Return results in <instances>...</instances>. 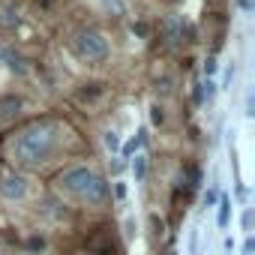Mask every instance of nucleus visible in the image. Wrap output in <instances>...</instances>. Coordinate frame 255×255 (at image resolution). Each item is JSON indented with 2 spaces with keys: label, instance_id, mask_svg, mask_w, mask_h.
<instances>
[{
  "label": "nucleus",
  "instance_id": "obj_1",
  "mask_svg": "<svg viewBox=\"0 0 255 255\" xmlns=\"http://www.w3.org/2000/svg\"><path fill=\"white\" fill-rule=\"evenodd\" d=\"M54 144H57V126L48 123V120H36V123L24 126V129L12 138L9 156H12V162L27 165V168L30 165H42L51 156Z\"/></svg>",
  "mask_w": 255,
  "mask_h": 255
},
{
  "label": "nucleus",
  "instance_id": "obj_2",
  "mask_svg": "<svg viewBox=\"0 0 255 255\" xmlns=\"http://www.w3.org/2000/svg\"><path fill=\"white\" fill-rule=\"evenodd\" d=\"M57 189L66 192V195H72V198H78V201H84V204H93V207H99V204L108 201V183L96 171H90L84 165L66 168L57 177Z\"/></svg>",
  "mask_w": 255,
  "mask_h": 255
},
{
  "label": "nucleus",
  "instance_id": "obj_3",
  "mask_svg": "<svg viewBox=\"0 0 255 255\" xmlns=\"http://www.w3.org/2000/svg\"><path fill=\"white\" fill-rule=\"evenodd\" d=\"M72 51H75V57H81L87 63H96L108 54V39L99 30H78L72 36Z\"/></svg>",
  "mask_w": 255,
  "mask_h": 255
},
{
  "label": "nucleus",
  "instance_id": "obj_4",
  "mask_svg": "<svg viewBox=\"0 0 255 255\" xmlns=\"http://www.w3.org/2000/svg\"><path fill=\"white\" fill-rule=\"evenodd\" d=\"M0 195H3L6 201H21L27 195V180L21 174H6L3 180H0Z\"/></svg>",
  "mask_w": 255,
  "mask_h": 255
},
{
  "label": "nucleus",
  "instance_id": "obj_5",
  "mask_svg": "<svg viewBox=\"0 0 255 255\" xmlns=\"http://www.w3.org/2000/svg\"><path fill=\"white\" fill-rule=\"evenodd\" d=\"M21 111V99L18 96H0V126H6L18 117Z\"/></svg>",
  "mask_w": 255,
  "mask_h": 255
},
{
  "label": "nucleus",
  "instance_id": "obj_6",
  "mask_svg": "<svg viewBox=\"0 0 255 255\" xmlns=\"http://www.w3.org/2000/svg\"><path fill=\"white\" fill-rule=\"evenodd\" d=\"M183 33H186V27H183L180 18H165L162 21V36H165L168 45H180L183 42Z\"/></svg>",
  "mask_w": 255,
  "mask_h": 255
},
{
  "label": "nucleus",
  "instance_id": "obj_7",
  "mask_svg": "<svg viewBox=\"0 0 255 255\" xmlns=\"http://www.w3.org/2000/svg\"><path fill=\"white\" fill-rule=\"evenodd\" d=\"M144 141H147V132L141 129V132H135V138H129L126 144H120V153H123V156H135V153L144 147Z\"/></svg>",
  "mask_w": 255,
  "mask_h": 255
},
{
  "label": "nucleus",
  "instance_id": "obj_8",
  "mask_svg": "<svg viewBox=\"0 0 255 255\" xmlns=\"http://www.w3.org/2000/svg\"><path fill=\"white\" fill-rule=\"evenodd\" d=\"M219 213H216V225L219 228H228V219H231V198L228 195H219Z\"/></svg>",
  "mask_w": 255,
  "mask_h": 255
},
{
  "label": "nucleus",
  "instance_id": "obj_9",
  "mask_svg": "<svg viewBox=\"0 0 255 255\" xmlns=\"http://www.w3.org/2000/svg\"><path fill=\"white\" fill-rule=\"evenodd\" d=\"M132 174H135V180H144V177H147V156H144V153H135Z\"/></svg>",
  "mask_w": 255,
  "mask_h": 255
},
{
  "label": "nucleus",
  "instance_id": "obj_10",
  "mask_svg": "<svg viewBox=\"0 0 255 255\" xmlns=\"http://www.w3.org/2000/svg\"><path fill=\"white\" fill-rule=\"evenodd\" d=\"M102 144H105V150L117 153V150H120V135H117V132H105V135H102Z\"/></svg>",
  "mask_w": 255,
  "mask_h": 255
},
{
  "label": "nucleus",
  "instance_id": "obj_11",
  "mask_svg": "<svg viewBox=\"0 0 255 255\" xmlns=\"http://www.w3.org/2000/svg\"><path fill=\"white\" fill-rule=\"evenodd\" d=\"M150 120H153V126H159V123L165 120V114H162V108H159V105H153V108H150Z\"/></svg>",
  "mask_w": 255,
  "mask_h": 255
},
{
  "label": "nucleus",
  "instance_id": "obj_12",
  "mask_svg": "<svg viewBox=\"0 0 255 255\" xmlns=\"http://www.w3.org/2000/svg\"><path fill=\"white\" fill-rule=\"evenodd\" d=\"M123 234H126V240H132V237H135V222H132V219H126V222H123Z\"/></svg>",
  "mask_w": 255,
  "mask_h": 255
},
{
  "label": "nucleus",
  "instance_id": "obj_13",
  "mask_svg": "<svg viewBox=\"0 0 255 255\" xmlns=\"http://www.w3.org/2000/svg\"><path fill=\"white\" fill-rule=\"evenodd\" d=\"M216 66H219V63H216V57H207V60H204V75L210 78V75L216 72Z\"/></svg>",
  "mask_w": 255,
  "mask_h": 255
},
{
  "label": "nucleus",
  "instance_id": "obj_14",
  "mask_svg": "<svg viewBox=\"0 0 255 255\" xmlns=\"http://www.w3.org/2000/svg\"><path fill=\"white\" fill-rule=\"evenodd\" d=\"M216 201H219V195H216V189H207V192H204V204L210 207V204H216Z\"/></svg>",
  "mask_w": 255,
  "mask_h": 255
},
{
  "label": "nucleus",
  "instance_id": "obj_15",
  "mask_svg": "<svg viewBox=\"0 0 255 255\" xmlns=\"http://www.w3.org/2000/svg\"><path fill=\"white\" fill-rule=\"evenodd\" d=\"M3 24H18V15H15L12 9H6V12H3Z\"/></svg>",
  "mask_w": 255,
  "mask_h": 255
},
{
  "label": "nucleus",
  "instance_id": "obj_16",
  "mask_svg": "<svg viewBox=\"0 0 255 255\" xmlns=\"http://www.w3.org/2000/svg\"><path fill=\"white\" fill-rule=\"evenodd\" d=\"M105 6H108V9H114L117 15L123 12V3H120V0H105Z\"/></svg>",
  "mask_w": 255,
  "mask_h": 255
},
{
  "label": "nucleus",
  "instance_id": "obj_17",
  "mask_svg": "<svg viewBox=\"0 0 255 255\" xmlns=\"http://www.w3.org/2000/svg\"><path fill=\"white\" fill-rule=\"evenodd\" d=\"M252 252H255V240L246 237V243H243V255H252Z\"/></svg>",
  "mask_w": 255,
  "mask_h": 255
},
{
  "label": "nucleus",
  "instance_id": "obj_18",
  "mask_svg": "<svg viewBox=\"0 0 255 255\" xmlns=\"http://www.w3.org/2000/svg\"><path fill=\"white\" fill-rule=\"evenodd\" d=\"M114 195L123 201V198H126V186H123V183H117V186H114Z\"/></svg>",
  "mask_w": 255,
  "mask_h": 255
},
{
  "label": "nucleus",
  "instance_id": "obj_19",
  "mask_svg": "<svg viewBox=\"0 0 255 255\" xmlns=\"http://www.w3.org/2000/svg\"><path fill=\"white\" fill-rule=\"evenodd\" d=\"M243 228H246V231L252 228V210H246V213H243Z\"/></svg>",
  "mask_w": 255,
  "mask_h": 255
},
{
  "label": "nucleus",
  "instance_id": "obj_20",
  "mask_svg": "<svg viewBox=\"0 0 255 255\" xmlns=\"http://www.w3.org/2000/svg\"><path fill=\"white\" fill-rule=\"evenodd\" d=\"M42 246H45L42 237H30V249H42Z\"/></svg>",
  "mask_w": 255,
  "mask_h": 255
},
{
  "label": "nucleus",
  "instance_id": "obj_21",
  "mask_svg": "<svg viewBox=\"0 0 255 255\" xmlns=\"http://www.w3.org/2000/svg\"><path fill=\"white\" fill-rule=\"evenodd\" d=\"M3 255H12V252H3Z\"/></svg>",
  "mask_w": 255,
  "mask_h": 255
}]
</instances>
